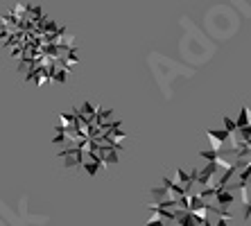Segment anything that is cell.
<instances>
[{
    "label": "cell",
    "mask_w": 251,
    "mask_h": 226,
    "mask_svg": "<svg viewBox=\"0 0 251 226\" xmlns=\"http://www.w3.org/2000/svg\"><path fill=\"white\" fill-rule=\"evenodd\" d=\"M150 197L154 199V203H163V202H168V199H172V197H170V190L168 188H163V185L152 188V190H150Z\"/></svg>",
    "instance_id": "cell-2"
},
{
    "label": "cell",
    "mask_w": 251,
    "mask_h": 226,
    "mask_svg": "<svg viewBox=\"0 0 251 226\" xmlns=\"http://www.w3.org/2000/svg\"><path fill=\"white\" fill-rule=\"evenodd\" d=\"M199 156H201L206 163H210V161H215L217 158V152H213V149H201V154Z\"/></svg>",
    "instance_id": "cell-6"
},
{
    "label": "cell",
    "mask_w": 251,
    "mask_h": 226,
    "mask_svg": "<svg viewBox=\"0 0 251 226\" xmlns=\"http://www.w3.org/2000/svg\"><path fill=\"white\" fill-rule=\"evenodd\" d=\"M222 129H226V131H235L238 127H235V120L233 118H228V115H222Z\"/></svg>",
    "instance_id": "cell-5"
},
{
    "label": "cell",
    "mask_w": 251,
    "mask_h": 226,
    "mask_svg": "<svg viewBox=\"0 0 251 226\" xmlns=\"http://www.w3.org/2000/svg\"><path fill=\"white\" fill-rule=\"evenodd\" d=\"M233 202H235V195H233L231 190H226V188L217 190V195H215V203H220V208H226V206H231Z\"/></svg>",
    "instance_id": "cell-1"
},
{
    "label": "cell",
    "mask_w": 251,
    "mask_h": 226,
    "mask_svg": "<svg viewBox=\"0 0 251 226\" xmlns=\"http://www.w3.org/2000/svg\"><path fill=\"white\" fill-rule=\"evenodd\" d=\"M235 127H238V129H245V127H251V111H249V107H242L240 115L235 118Z\"/></svg>",
    "instance_id": "cell-3"
},
{
    "label": "cell",
    "mask_w": 251,
    "mask_h": 226,
    "mask_svg": "<svg viewBox=\"0 0 251 226\" xmlns=\"http://www.w3.org/2000/svg\"><path fill=\"white\" fill-rule=\"evenodd\" d=\"M213 226H228V222H224V220H220V217H217V222Z\"/></svg>",
    "instance_id": "cell-7"
},
{
    "label": "cell",
    "mask_w": 251,
    "mask_h": 226,
    "mask_svg": "<svg viewBox=\"0 0 251 226\" xmlns=\"http://www.w3.org/2000/svg\"><path fill=\"white\" fill-rule=\"evenodd\" d=\"M206 134H210V136L217 138V140H220V143H224V145H226V140H228V131L226 129H208Z\"/></svg>",
    "instance_id": "cell-4"
}]
</instances>
